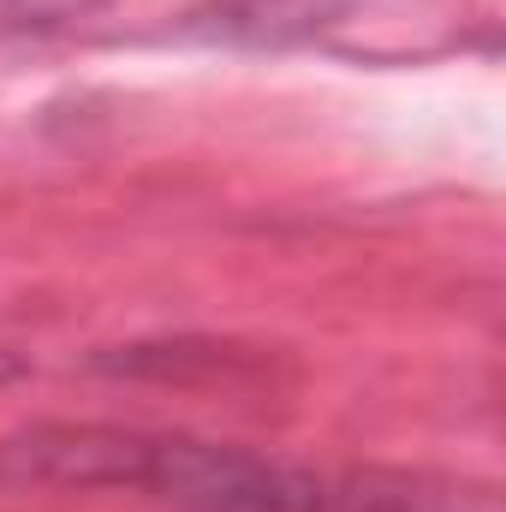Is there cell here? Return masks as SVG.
Listing matches in <instances>:
<instances>
[{
  "label": "cell",
  "instance_id": "obj_1",
  "mask_svg": "<svg viewBox=\"0 0 506 512\" xmlns=\"http://www.w3.org/2000/svg\"><path fill=\"white\" fill-rule=\"evenodd\" d=\"M328 0H227L221 6V30L227 36H251V42H280V36H304L316 30Z\"/></svg>",
  "mask_w": 506,
  "mask_h": 512
},
{
  "label": "cell",
  "instance_id": "obj_3",
  "mask_svg": "<svg viewBox=\"0 0 506 512\" xmlns=\"http://www.w3.org/2000/svg\"><path fill=\"white\" fill-rule=\"evenodd\" d=\"M12 370H18V364H12V358H0V376H12Z\"/></svg>",
  "mask_w": 506,
  "mask_h": 512
},
{
  "label": "cell",
  "instance_id": "obj_2",
  "mask_svg": "<svg viewBox=\"0 0 506 512\" xmlns=\"http://www.w3.org/2000/svg\"><path fill=\"white\" fill-rule=\"evenodd\" d=\"M102 6H114V0H0V24H12V30H60V24L96 18Z\"/></svg>",
  "mask_w": 506,
  "mask_h": 512
}]
</instances>
